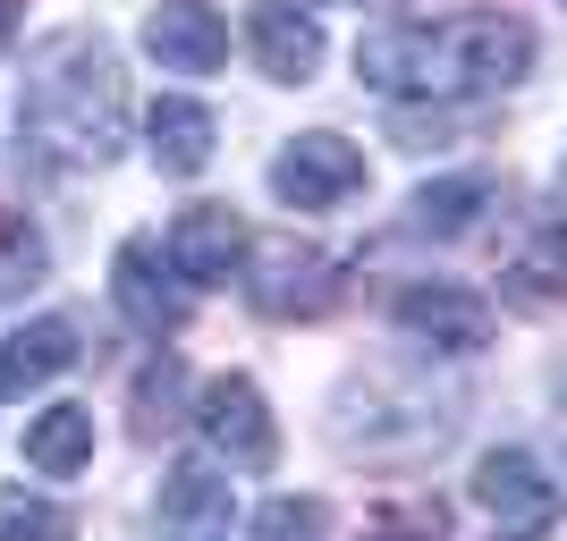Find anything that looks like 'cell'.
Masks as SVG:
<instances>
[{"instance_id": "9", "label": "cell", "mask_w": 567, "mask_h": 541, "mask_svg": "<svg viewBox=\"0 0 567 541\" xmlns=\"http://www.w3.org/2000/svg\"><path fill=\"white\" fill-rule=\"evenodd\" d=\"M390 322H399L415 347H432V355H483V347H492V305H483L474 288H450V280L399 288Z\"/></svg>"}, {"instance_id": "5", "label": "cell", "mask_w": 567, "mask_h": 541, "mask_svg": "<svg viewBox=\"0 0 567 541\" xmlns=\"http://www.w3.org/2000/svg\"><path fill=\"white\" fill-rule=\"evenodd\" d=\"M195 431H204V448H213L229 474H262L271 457H280V431H271V406H262V389L246 373H220L204 381V398H195Z\"/></svg>"}, {"instance_id": "24", "label": "cell", "mask_w": 567, "mask_h": 541, "mask_svg": "<svg viewBox=\"0 0 567 541\" xmlns=\"http://www.w3.org/2000/svg\"><path fill=\"white\" fill-rule=\"evenodd\" d=\"M492 541H543V533H508V524H499V533H492Z\"/></svg>"}, {"instance_id": "22", "label": "cell", "mask_w": 567, "mask_h": 541, "mask_svg": "<svg viewBox=\"0 0 567 541\" xmlns=\"http://www.w3.org/2000/svg\"><path fill=\"white\" fill-rule=\"evenodd\" d=\"M178 389H187L178 355H162V364H144V373H136V431H144V440H153V431L178 415Z\"/></svg>"}, {"instance_id": "14", "label": "cell", "mask_w": 567, "mask_h": 541, "mask_svg": "<svg viewBox=\"0 0 567 541\" xmlns=\"http://www.w3.org/2000/svg\"><path fill=\"white\" fill-rule=\"evenodd\" d=\"M85 355V339H76L69 313H43V322H25L0 339V398H25V389H43V381H60Z\"/></svg>"}, {"instance_id": "11", "label": "cell", "mask_w": 567, "mask_h": 541, "mask_svg": "<svg viewBox=\"0 0 567 541\" xmlns=\"http://www.w3.org/2000/svg\"><path fill=\"white\" fill-rule=\"evenodd\" d=\"M144 51L178 76H213L229 60V18H220L213 0H162L153 18H144Z\"/></svg>"}, {"instance_id": "20", "label": "cell", "mask_w": 567, "mask_h": 541, "mask_svg": "<svg viewBox=\"0 0 567 541\" xmlns=\"http://www.w3.org/2000/svg\"><path fill=\"white\" fill-rule=\"evenodd\" d=\"M43 280V237H34V220L9 212L0 204V296H18V288Z\"/></svg>"}, {"instance_id": "21", "label": "cell", "mask_w": 567, "mask_h": 541, "mask_svg": "<svg viewBox=\"0 0 567 541\" xmlns=\"http://www.w3.org/2000/svg\"><path fill=\"white\" fill-rule=\"evenodd\" d=\"M255 541H331V508H322V499L280 491V499L255 517Z\"/></svg>"}, {"instance_id": "8", "label": "cell", "mask_w": 567, "mask_h": 541, "mask_svg": "<svg viewBox=\"0 0 567 541\" xmlns=\"http://www.w3.org/2000/svg\"><path fill=\"white\" fill-rule=\"evenodd\" d=\"M474 508L508 533H550L559 524V482L543 474L534 448H483V466H474Z\"/></svg>"}, {"instance_id": "23", "label": "cell", "mask_w": 567, "mask_h": 541, "mask_svg": "<svg viewBox=\"0 0 567 541\" xmlns=\"http://www.w3.org/2000/svg\"><path fill=\"white\" fill-rule=\"evenodd\" d=\"M364 541H450V517H441V499H399L364 524Z\"/></svg>"}, {"instance_id": "4", "label": "cell", "mask_w": 567, "mask_h": 541, "mask_svg": "<svg viewBox=\"0 0 567 541\" xmlns=\"http://www.w3.org/2000/svg\"><path fill=\"white\" fill-rule=\"evenodd\" d=\"M271 195L288 212H339L364 195V153H355L339 127H306L271 153Z\"/></svg>"}, {"instance_id": "17", "label": "cell", "mask_w": 567, "mask_h": 541, "mask_svg": "<svg viewBox=\"0 0 567 541\" xmlns=\"http://www.w3.org/2000/svg\"><path fill=\"white\" fill-rule=\"evenodd\" d=\"M499 288H508L517 305H559V296H567V220L559 212H543L534 229L517 237V254H508Z\"/></svg>"}, {"instance_id": "16", "label": "cell", "mask_w": 567, "mask_h": 541, "mask_svg": "<svg viewBox=\"0 0 567 541\" xmlns=\"http://www.w3.org/2000/svg\"><path fill=\"white\" fill-rule=\"evenodd\" d=\"M144 144H153V162H162L169 178H195V169L220 153V118L204 111V102H187V94H162L153 118H144Z\"/></svg>"}, {"instance_id": "3", "label": "cell", "mask_w": 567, "mask_h": 541, "mask_svg": "<svg viewBox=\"0 0 567 541\" xmlns=\"http://www.w3.org/2000/svg\"><path fill=\"white\" fill-rule=\"evenodd\" d=\"M450 431H457V398H432V389H406V381H364L331 415V440L348 457H373V466H415Z\"/></svg>"}, {"instance_id": "1", "label": "cell", "mask_w": 567, "mask_h": 541, "mask_svg": "<svg viewBox=\"0 0 567 541\" xmlns=\"http://www.w3.org/2000/svg\"><path fill=\"white\" fill-rule=\"evenodd\" d=\"M18 144L25 162L51 178H94L127 144V76H118L111 43L85 25H60L25 51L18 76Z\"/></svg>"}, {"instance_id": "15", "label": "cell", "mask_w": 567, "mask_h": 541, "mask_svg": "<svg viewBox=\"0 0 567 541\" xmlns=\"http://www.w3.org/2000/svg\"><path fill=\"white\" fill-rule=\"evenodd\" d=\"M499 204V178H483V169H457V178H432V187L406 195V229L415 237H466L483 229Z\"/></svg>"}, {"instance_id": "10", "label": "cell", "mask_w": 567, "mask_h": 541, "mask_svg": "<svg viewBox=\"0 0 567 541\" xmlns=\"http://www.w3.org/2000/svg\"><path fill=\"white\" fill-rule=\"evenodd\" d=\"M229 517H237V491H229L220 457H187V466L162 474V533L169 541H220Z\"/></svg>"}, {"instance_id": "12", "label": "cell", "mask_w": 567, "mask_h": 541, "mask_svg": "<svg viewBox=\"0 0 567 541\" xmlns=\"http://www.w3.org/2000/svg\"><path fill=\"white\" fill-rule=\"evenodd\" d=\"M169 262L187 271V288L237 280V262H246V220H237L229 204H187V212L169 220Z\"/></svg>"}, {"instance_id": "26", "label": "cell", "mask_w": 567, "mask_h": 541, "mask_svg": "<svg viewBox=\"0 0 567 541\" xmlns=\"http://www.w3.org/2000/svg\"><path fill=\"white\" fill-rule=\"evenodd\" d=\"M355 9H364V0H355Z\"/></svg>"}, {"instance_id": "2", "label": "cell", "mask_w": 567, "mask_h": 541, "mask_svg": "<svg viewBox=\"0 0 567 541\" xmlns=\"http://www.w3.org/2000/svg\"><path fill=\"white\" fill-rule=\"evenodd\" d=\"M525 69H534V25L508 9H466L441 25H381L355 43V76L390 102L492 94V85H525Z\"/></svg>"}, {"instance_id": "6", "label": "cell", "mask_w": 567, "mask_h": 541, "mask_svg": "<svg viewBox=\"0 0 567 541\" xmlns=\"http://www.w3.org/2000/svg\"><path fill=\"white\" fill-rule=\"evenodd\" d=\"M237 280H246V305L262 322H313L339 296V262L313 254V246H262L255 271H237Z\"/></svg>"}, {"instance_id": "18", "label": "cell", "mask_w": 567, "mask_h": 541, "mask_svg": "<svg viewBox=\"0 0 567 541\" xmlns=\"http://www.w3.org/2000/svg\"><path fill=\"white\" fill-rule=\"evenodd\" d=\"M25 466L34 474H85L94 466V406H76V398L43 406L25 424Z\"/></svg>"}, {"instance_id": "19", "label": "cell", "mask_w": 567, "mask_h": 541, "mask_svg": "<svg viewBox=\"0 0 567 541\" xmlns=\"http://www.w3.org/2000/svg\"><path fill=\"white\" fill-rule=\"evenodd\" d=\"M0 541H69V508L25 491V482H9L0 491Z\"/></svg>"}, {"instance_id": "7", "label": "cell", "mask_w": 567, "mask_h": 541, "mask_svg": "<svg viewBox=\"0 0 567 541\" xmlns=\"http://www.w3.org/2000/svg\"><path fill=\"white\" fill-rule=\"evenodd\" d=\"M111 296H118V313L144 330V339H169V330L187 322V271L169 262V246H153V237H127L111 254Z\"/></svg>"}, {"instance_id": "13", "label": "cell", "mask_w": 567, "mask_h": 541, "mask_svg": "<svg viewBox=\"0 0 567 541\" xmlns=\"http://www.w3.org/2000/svg\"><path fill=\"white\" fill-rule=\"evenodd\" d=\"M246 43H255V69L271 76V85H306V76L322 69V25H313L297 0H255Z\"/></svg>"}, {"instance_id": "25", "label": "cell", "mask_w": 567, "mask_h": 541, "mask_svg": "<svg viewBox=\"0 0 567 541\" xmlns=\"http://www.w3.org/2000/svg\"><path fill=\"white\" fill-rule=\"evenodd\" d=\"M0 51H9V0H0Z\"/></svg>"}]
</instances>
